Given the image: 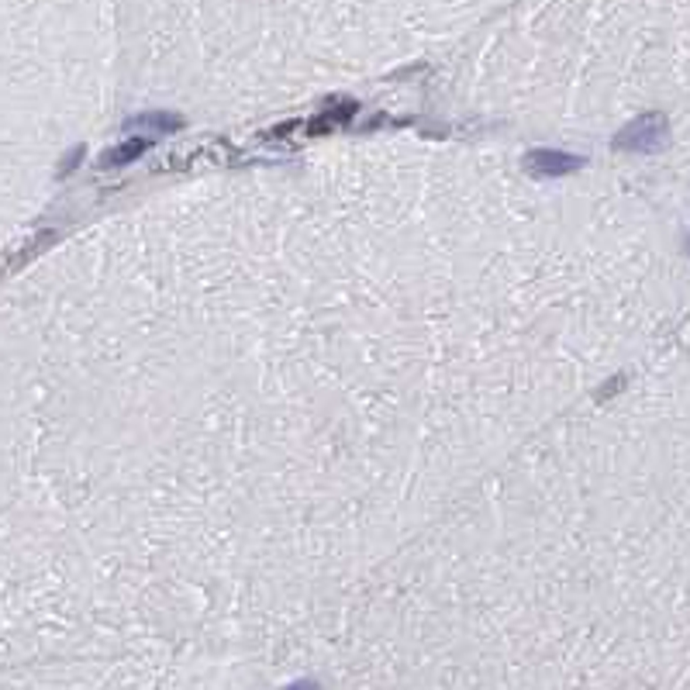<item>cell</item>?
Wrapping results in <instances>:
<instances>
[{"label": "cell", "mask_w": 690, "mask_h": 690, "mask_svg": "<svg viewBox=\"0 0 690 690\" xmlns=\"http://www.w3.org/2000/svg\"><path fill=\"white\" fill-rule=\"evenodd\" d=\"M666 142H669V125L663 111H645L614 135V149L621 152H660L666 149Z\"/></svg>", "instance_id": "obj_1"}, {"label": "cell", "mask_w": 690, "mask_h": 690, "mask_svg": "<svg viewBox=\"0 0 690 690\" xmlns=\"http://www.w3.org/2000/svg\"><path fill=\"white\" fill-rule=\"evenodd\" d=\"M287 690H318V684H311V680H300V684H291Z\"/></svg>", "instance_id": "obj_5"}, {"label": "cell", "mask_w": 690, "mask_h": 690, "mask_svg": "<svg viewBox=\"0 0 690 690\" xmlns=\"http://www.w3.org/2000/svg\"><path fill=\"white\" fill-rule=\"evenodd\" d=\"M128 128H149V132H173L180 128V118L173 114H142V118H132Z\"/></svg>", "instance_id": "obj_4"}, {"label": "cell", "mask_w": 690, "mask_h": 690, "mask_svg": "<svg viewBox=\"0 0 690 690\" xmlns=\"http://www.w3.org/2000/svg\"><path fill=\"white\" fill-rule=\"evenodd\" d=\"M152 145V138H125L121 145H114V149H107L104 156H101V166L111 169V166H125V162L138 160L145 149Z\"/></svg>", "instance_id": "obj_3"}, {"label": "cell", "mask_w": 690, "mask_h": 690, "mask_svg": "<svg viewBox=\"0 0 690 690\" xmlns=\"http://www.w3.org/2000/svg\"><path fill=\"white\" fill-rule=\"evenodd\" d=\"M580 160L577 156H566V152H549V149H538L529 156V169L531 173H542V177H559V173H570L577 169Z\"/></svg>", "instance_id": "obj_2"}]
</instances>
